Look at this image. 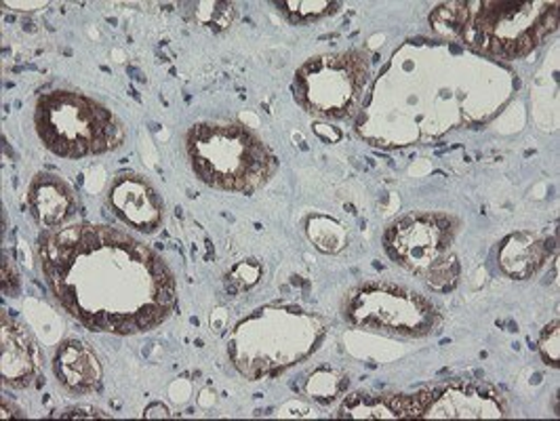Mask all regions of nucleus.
<instances>
[{
    "label": "nucleus",
    "mask_w": 560,
    "mask_h": 421,
    "mask_svg": "<svg viewBox=\"0 0 560 421\" xmlns=\"http://www.w3.org/2000/svg\"><path fill=\"white\" fill-rule=\"evenodd\" d=\"M108 200L122 224L152 234L165 218V202L156 188L138 173H120L110 186Z\"/></svg>",
    "instance_id": "9d476101"
},
{
    "label": "nucleus",
    "mask_w": 560,
    "mask_h": 421,
    "mask_svg": "<svg viewBox=\"0 0 560 421\" xmlns=\"http://www.w3.org/2000/svg\"><path fill=\"white\" fill-rule=\"evenodd\" d=\"M369 74L371 59L359 49L312 57L295 72L293 95L306 113L341 120L359 108Z\"/></svg>",
    "instance_id": "423d86ee"
},
{
    "label": "nucleus",
    "mask_w": 560,
    "mask_h": 421,
    "mask_svg": "<svg viewBox=\"0 0 560 421\" xmlns=\"http://www.w3.org/2000/svg\"><path fill=\"white\" fill-rule=\"evenodd\" d=\"M192 13L200 26L224 32L236 20V7L232 2H192Z\"/></svg>",
    "instance_id": "f3484780"
},
{
    "label": "nucleus",
    "mask_w": 560,
    "mask_h": 421,
    "mask_svg": "<svg viewBox=\"0 0 560 421\" xmlns=\"http://www.w3.org/2000/svg\"><path fill=\"white\" fill-rule=\"evenodd\" d=\"M261 272H264V268H261L259 261H255V259L241 261L228 274V289L232 293H238L243 289H252L253 284H257L261 279Z\"/></svg>",
    "instance_id": "6ab92c4d"
},
{
    "label": "nucleus",
    "mask_w": 560,
    "mask_h": 421,
    "mask_svg": "<svg viewBox=\"0 0 560 421\" xmlns=\"http://www.w3.org/2000/svg\"><path fill=\"white\" fill-rule=\"evenodd\" d=\"M310 241L325 253L341 252L348 243V234L343 225L337 224L336 220L314 215L308 220Z\"/></svg>",
    "instance_id": "dca6fc26"
},
{
    "label": "nucleus",
    "mask_w": 560,
    "mask_h": 421,
    "mask_svg": "<svg viewBox=\"0 0 560 421\" xmlns=\"http://www.w3.org/2000/svg\"><path fill=\"white\" fill-rule=\"evenodd\" d=\"M0 377L4 386L24 390L34 384L40 373V348L30 336L28 329L13 320L7 312L2 314L0 329Z\"/></svg>",
    "instance_id": "9b49d317"
},
{
    "label": "nucleus",
    "mask_w": 560,
    "mask_h": 421,
    "mask_svg": "<svg viewBox=\"0 0 560 421\" xmlns=\"http://www.w3.org/2000/svg\"><path fill=\"white\" fill-rule=\"evenodd\" d=\"M552 249L555 245H550V241H544L533 232H516L502 243L498 261L502 272L510 279L527 281L541 270Z\"/></svg>",
    "instance_id": "2eb2a0df"
},
{
    "label": "nucleus",
    "mask_w": 560,
    "mask_h": 421,
    "mask_svg": "<svg viewBox=\"0 0 560 421\" xmlns=\"http://www.w3.org/2000/svg\"><path fill=\"white\" fill-rule=\"evenodd\" d=\"M34 127L49 152L61 159L108 154L127 138L116 114L79 91H51L36 102Z\"/></svg>",
    "instance_id": "39448f33"
},
{
    "label": "nucleus",
    "mask_w": 560,
    "mask_h": 421,
    "mask_svg": "<svg viewBox=\"0 0 560 421\" xmlns=\"http://www.w3.org/2000/svg\"><path fill=\"white\" fill-rule=\"evenodd\" d=\"M459 222L448 213H409L396 220L384 234V247L398 266L421 277L457 259L453 243Z\"/></svg>",
    "instance_id": "6e6552de"
},
{
    "label": "nucleus",
    "mask_w": 560,
    "mask_h": 421,
    "mask_svg": "<svg viewBox=\"0 0 560 421\" xmlns=\"http://www.w3.org/2000/svg\"><path fill=\"white\" fill-rule=\"evenodd\" d=\"M539 352L548 365H559V320L544 329L539 339Z\"/></svg>",
    "instance_id": "aec40b11"
},
{
    "label": "nucleus",
    "mask_w": 560,
    "mask_h": 421,
    "mask_svg": "<svg viewBox=\"0 0 560 421\" xmlns=\"http://www.w3.org/2000/svg\"><path fill=\"white\" fill-rule=\"evenodd\" d=\"M430 26L485 56L516 59L532 54L559 28L557 2H445Z\"/></svg>",
    "instance_id": "f03ea898"
},
{
    "label": "nucleus",
    "mask_w": 560,
    "mask_h": 421,
    "mask_svg": "<svg viewBox=\"0 0 560 421\" xmlns=\"http://www.w3.org/2000/svg\"><path fill=\"white\" fill-rule=\"evenodd\" d=\"M341 312L354 327L400 337L430 336L441 325L432 302L390 282H364L350 289Z\"/></svg>",
    "instance_id": "0eeeda50"
},
{
    "label": "nucleus",
    "mask_w": 560,
    "mask_h": 421,
    "mask_svg": "<svg viewBox=\"0 0 560 421\" xmlns=\"http://www.w3.org/2000/svg\"><path fill=\"white\" fill-rule=\"evenodd\" d=\"M30 215L45 227H61L77 215L79 200L74 190L57 175L38 173L28 190Z\"/></svg>",
    "instance_id": "ddd939ff"
},
{
    "label": "nucleus",
    "mask_w": 560,
    "mask_h": 421,
    "mask_svg": "<svg viewBox=\"0 0 560 421\" xmlns=\"http://www.w3.org/2000/svg\"><path fill=\"white\" fill-rule=\"evenodd\" d=\"M323 337L320 318L304 309H255L236 325L228 341V356L245 377L257 379L308 359Z\"/></svg>",
    "instance_id": "20e7f679"
},
{
    "label": "nucleus",
    "mask_w": 560,
    "mask_h": 421,
    "mask_svg": "<svg viewBox=\"0 0 560 421\" xmlns=\"http://www.w3.org/2000/svg\"><path fill=\"white\" fill-rule=\"evenodd\" d=\"M432 398V388L418 394H363L348 396L337 418L350 420H407L421 418Z\"/></svg>",
    "instance_id": "f8f14e48"
},
{
    "label": "nucleus",
    "mask_w": 560,
    "mask_h": 421,
    "mask_svg": "<svg viewBox=\"0 0 560 421\" xmlns=\"http://www.w3.org/2000/svg\"><path fill=\"white\" fill-rule=\"evenodd\" d=\"M2 291H4V295H11V297H15L20 293L18 270L7 257L2 259Z\"/></svg>",
    "instance_id": "412c9836"
},
{
    "label": "nucleus",
    "mask_w": 560,
    "mask_h": 421,
    "mask_svg": "<svg viewBox=\"0 0 560 421\" xmlns=\"http://www.w3.org/2000/svg\"><path fill=\"white\" fill-rule=\"evenodd\" d=\"M61 418H108V416L102 413L100 409H93V407H77V409L63 411Z\"/></svg>",
    "instance_id": "4be33fe9"
},
{
    "label": "nucleus",
    "mask_w": 560,
    "mask_h": 421,
    "mask_svg": "<svg viewBox=\"0 0 560 421\" xmlns=\"http://www.w3.org/2000/svg\"><path fill=\"white\" fill-rule=\"evenodd\" d=\"M508 405L502 394L489 384L453 382L432 388V398L423 409L425 420H480L505 418Z\"/></svg>",
    "instance_id": "1a4fd4ad"
},
{
    "label": "nucleus",
    "mask_w": 560,
    "mask_h": 421,
    "mask_svg": "<svg viewBox=\"0 0 560 421\" xmlns=\"http://www.w3.org/2000/svg\"><path fill=\"white\" fill-rule=\"evenodd\" d=\"M186 152L198 179L222 192L252 195L277 173L279 159L238 122H200L186 136Z\"/></svg>",
    "instance_id": "7ed1b4c3"
},
{
    "label": "nucleus",
    "mask_w": 560,
    "mask_h": 421,
    "mask_svg": "<svg viewBox=\"0 0 560 421\" xmlns=\"http://www.w3.org/2000/svg\"><path fill=\"white\" fill-rule=\"evenodd\" d=\"M336 2L329 0H287L279 2V11L293 24H310L314 20H320L329 13H334Z\"/></svg>",
    "instance_id": "a211bd4d"
},
{
    "label": "nucleus",
    "mask_w": 560,
    "mask_h": 421,
    "mask_svg": "<svg viewBox=\"0 0 560 421\" xmlns=\"http://www.w3.org/2000/svg\"><path fill=\"white\" fill-rule=\"evenodd\" d=\"M54 371L66 393L89 394L102 384L100 359L83 339H66L57 348Z\"/></svg>",
    "instance_id": "4468645a"
},
{
    "label": "nucleus",
    "mask_w": 560,
    "mask_h": 421,
    "mask_svg": "<svg viewBox=\"0 0 560 421\" xmlns=\"http://www.w3.org/2000/svg\"><path fill=\"white\" fill-rule=\"evenodd\" d=\"M45 281L89 331L136 336L173 314L175 279L156 252L106 225H61L38 241Z\"/></svg>",
    "instance_id": "f257e3e1"
}]
</instances>
